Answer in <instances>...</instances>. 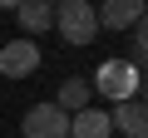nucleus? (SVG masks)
<instances>
[{
	"mask_svg": "<svg viewBox=\"0 0 148 138\" xmlns=\"http://www.w3.org/2000/svg\"><path fill=\"white\" fill-rule=\"evenodd\" d=\"M54 30H59L64 44L84 49V44L99 40V15H94L89 0H59V5H54Z\"/></svg>",
	"mask_w": 148,
	"mask_h": 138,
	"instance_id": "1",
	"label": "nucleus"
},
{
	"mask_svg": "<svg viewBox=\"0 0 148 138\" xmlns=\"http://www.w3.org/2000/svg\"><path fill=\"white\" fill-rule=\"evenodd\" d=\"M89 89H94L99 99H114V104L138 99V69H133V59H104L99 74L89 79Z\"/></svg>",
	"mask_w": 148,
	"mask_h": 138,
	"instance_id": "2",
	"label": "nucleus"
},
{
	"mask_svg": "<svg viewBox=\"0 0 148 138\" xmlns=\"http://www.w3.org/2000/svg\"><path fill=\"white\" fill-rule=\"evenodd\" d=\"M20 133L25 138H69V113L59 104H30L20 118Z\"/></svg>",
	"mask_w": 148,
	"mask_h": 138,
	"instance_id": "3",
	"label": "nucleus"
},
{
	"mask_svg": "<svg viewBox=\"0 0 148 138\" xmlns=\"http://www.w3.org/2000/svg\"><path fill=\"white\" fill-rule=\"evenodd\" d=\"M40 64H45V54H40V44L25 40V35L10 40L5 49H0V74H5V79H30Z\"/></svg>",
	"mask_w": 148,
	"mask_h": 138,
	"instance_id": "4",
	"label": "nucleus"
},
{
	"mask_svg": "<svg viewBox=\"0 0 148 138\" xmlns=\"http://www.w3.org/2000/svg\"><path fill=\"white\" fill-rule=\"evenodd\" d=\"M94 15H99V30H133L148 15V5L143 0H104V5H94Z\"/></svg>",
	"mask_w": 148,
	"mask_h": 138,
	"instance_id": "5",
	"label": "nucleus"
},
{
	"mask_svg": "<svg viewBox=\"0 0 148 138\" xmlns=\"http://www.w3.org/2000/svg\"><path fill=\"white\" fill-rule=\"evenodd\" d=\"M114 133V118L109 109H79V113H69V138H109Z\"/></svg>",
	"mask_w": 148,
	"mask_h": 138,
	"instance_id": "6",
	"label": "nucleus"
},
{
	"mask_svg": "<svg viewBox=\"0 0 148 138\" xmlns=\"http://www.w3.org/2000/svg\"><path fill=\"white\" fill-rule=\"evenodd\" d=\"M15 20H20L25 40H35L45 30H54V5H45V0H20V5H15Z\"/></svg>",
	"mask_w": 148,
	"mask_h": 138,
	"instance_id": "7",
	"label": "nucleus"
},
{
	"mask_svg": "<svg viewBox=\"0 0 148 138\" xmlns=\"http://www.w3.org/2000/svg\"><path fill=\"white\" fill-rule=\"evenodd\" d=\"M114 133H123V138H148V109L138 104V99H128V104H114Z\"/></svg>",
	"mask_w": 148,
	"mask_h": 138,
	"instance_id": "8",
	"label": "nucleus"
},
{
	"mask_svg": "<svg viewBox=\"0 0 148 138\" xmlns=\"http://www.w3.org/2000/svg\"><path fill=\"white\" fill-rule=\"evenodd\" d=\"M89 94H94V89H89V79H64V84H59V94H54L49 104H59L64 113H79V109H89Z\"/></svg>",
	"mask_w": 148,
	"mask_h": 138,
	"instance_id": "9",
	"label": "nucleus"
},
{
	"mask_svg": "<svg viewBox=\"0 0 148 138\" xmlns=\"http://www.w3.org/2000/svg\"><path fill=\"white\" fill-rule=\"evenodd\" d=\"M133 59H148V15L133 25Z\"/></svg>",
	"mask_w": 148,
	"mask_h": 138,
	"instance_id": "10",
	"label": "nucleus"
},
{
	"mask_svg": "<svg viewBox=\"0 0 148 138\" xmlns=\"http://www.w3.org/2000/svg\"><path fill=\"white\" fill-rule=\"evenodd\" d=\"M15 5H20V0H0V10H15Z\"/></svg>",
	"mask_w": 148,
	"mask_h": 138,
	"instance_id": "11",
	"label": "nucleus"
},
{
	"mask_svg": "<svg viewBox=\"0 0 148 138\" xmlns=\"http://www.w3.org/2000/svg\"><path fill=\"white\" fill-rule=\"evenodd\" d=\"M138 104H143V109H148V94H143V99H138Z\"/></svg>",
	"mask_w": 148,
	"mask_h": 138,
	"instance_id": "12",
	"label": "nucleus"
},
{
	"mask_svg": "<svg viewBox=\"0 0 148 138\" xmlns=\"http://www.w3.org/2000/svg\"><path fill=\"white\" fill-rule=\"evenodd\" d=\"M45 5H59V0H45Z\"/></svg>",
	"mask_w": 148,
	"mask_h": 138,
	"instance_id": "13",
	"label": "nucleus"
}]
</instances>
